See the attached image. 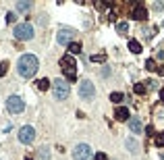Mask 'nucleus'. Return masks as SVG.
<instances>
[{"label": "nucleus", "instance_id": "obj_9", "mask_svg": "<svg viewBox=\"0 0 164 160\" xmlns=\"http://www.w3.org/2000/svg\"><path fill=\"white\" fill-rule=\"evenodd\" d=\"M131 17H133L135 21H144L145 17H148V8L137 2V4H133V13H131Z\"/></svg>", "mask_w": 164, "mask_h": 160}, {"label": "nucleus", "instance_id": "obj_14", "mask_svg": "<svg viewBox=\"0 0 164 160\" xmlns=\"http://www.w3.org/2000/svg\"><path fill=\"white\" fill-rule=\"evenodd\" d=\"M129 50L133 54H139V52H141V44L137 42V40H129Z\"/></svg>", "mask_w": 164, "mask_h": 160}, {"label": "nucleus", "instance_id": "obj_20", "mask_svg": "<svg viewBox=\"0 0 164 160\" xmlns=\"http://www.w3.org/2000/svg\"><path fill=\"white\" fill-rule=\"evenodd\" d=\"M29 8H31V2H17V11L19 13H27Z\"/></svg>", "mask_w": 164, "mask_h": 160}, {"label": "nucleus", "instance_id": "obj_23", "mask_svg": "<svg viewBox=\"0 0 164 160\" xmlns=\"http://www.w3.org/2000/svg\"><path fill=\"white\" fill-rule=\"evenodd\" d=\"M145 69H148V71H156L158 69L156 60H154V58H148V60H145Z\"/></svg>", "mask_w": 164, "mask_h": 160}, {"label": "nucleus", "instance_id": "obj_30", "mask_svg": "<svg viewBox=\"0 0 164 160\" xmlns=\"http://www.w3.org/2000/svg\"><path fill=\"white\" fill-rule=\"evenodd\" d=\"M25 160H33V158H25Z\"/></svg>", "mask_w": 164, "mask_h": 160}, {"label": "nucleus", "instance_id": "obj_15", "mask_svg": "<svg viewBox=\"0 0 164 160\" xmlns=\"http://www.w3.org/2000/svg\"><path fill=\"white\" fill-rule=\"evenodd\" d=\"M38 90H42V91H46L50 87V85H52V81H50V79H46V77H44V79H40V81H38Z\"/></svg>", "mask_w": 164, "mask_h": 160}, {"label": "nucleus", "instance_id": "obj_6", "mask_svg": "<svg viewBox=\"0 0 164 160\" xmlns=\"http://www.w3.org/2000/svg\"><path fill=\"white\" fill-rule=\"evenodd\" d=\"M79 96H81V100H91V98H96V85L91 83L89 79H83L81 83H79Z\"/></svg>", "mask_w": 164, "mask_h": 160}, {"label": "nucleus", "instance_id": "obj_3", "mask_svg": "<svg viewBox=\"0 0 164 160\" xmlns=\"http://www.w3.org/2000/svg\"><path fill=\"white\" fill-rule=\"evenodd\" d=\"M52 90H54V98L56 100H67L69 94H71V87L64 79H54L52 81Z\"/></svg>", "mask_w": 164, "mask_h": 160}, {"label": "nucleus", "instance_id": "obj_31", "mask_svg": "<svg viewBox=\"0 0 164 160\" xmlns=\"http://www.w3.org/2000/svg\"><path fill=\"white\" fill-rule=\"evenodd\" d=\"M162 160H164V154H162Z\"/></svg>", "mask_w": 164, "mask_h": 160}, {"label": "nucleus", "instance_id": "obj_7", "mask_svg": "<svg viewBox=\"0 0 164 160\" xmlns=\"http://www.w3.org/2000/svg\"><path fill=\"white\" fill-rule=\"evenodd\" d=\"M7 108H8V112H13V114H21V112L25 110V102H23L21 96H8Z\"/></svg>", "mask_w": 164, "mask_h": 160}, {"label": "nucleus", "instance_id": "obj_2", "mask_svg": "<svg viewBox=\"0 0 164 160\" xmlns=\"http://www.w3.org/2000/svg\"><path fill=\"white\" fill-rule=\"evenodd\" d=\"M60 67H62V71H64V77H67L71 83H75V81H77V71H75L77 64H75V58H73L71 54H64L60 58Z\"/></svg>", "mask_w": 164, "mask_h": 160}, {"label": "nucleus", "instance_id": "obj_21", "mask_svg": "<svg viewBox=\"0 0 164 160\" xmlns=\"http://www.w3.org/2000/svg\"><path fill=\"white\" fill-rule=\"evenodd\" d=\"M89 60H91V63H106V54H104V52H100V54H91Z\"/></svg>", "mask_w": 164, "mask_h": 160}, {"label": "nucleus", "instance_id": "obj_11", "mask_svg": "<svg viewBox=\"0 0 164 160\" xmlns=\"http://www.w3.org/2000/svg\"><path fill=\"white\" fill-rule=\"evenodd\" d=\"M129 129L133 133H144V125H141V121L137 117H133V118H129Z\"/></svg>", "mask_w": 164, "mask_h": 160}, {"label": "nucleus", "instance_id": "obj_27", "mask_svg": "<svg viewBox=\"0 0 164 160\" xmlns=\"http://www.w3.org/2000/svg\"><path fill=\"white\" fill-rule=\"evenodd\" d=\"M145 135H154V127H152V125L145 127Z\"/></svg>", "mask_w": 164, "mask_h": 160}, {"label": "nucleus", "instance_id": "obj_28", "mask_svg": "<svg viewBox=\"0 0 164 160\" xmlns=\"http://www.w3.org/2000/svg\"><path fill=\"white\" fill-rule=\"evenodd\" d=\"M15 19H17V17H15V13H8V15H7V21H8V23H13Z\"/></svg>", "mask_w": 164, "mask_h": 160}, {"label": "nucleus", "instance_id": "obj_24", "mask_svg": "<svg viewBox=\"0 0 164 160\" xmlns=\"http://www.w3.org/2000/svg\"><path fill=\"white\" fill-rule=\"evenodd\" d=\"M7 71H8V63H7V60H2V63H0V77L7 75Z\"/></svg>", "mask_w": 164, "mask_h": 160}, {"label": "nucleus", "instance_id": "obj_12", "mask_svg": "<svg viewBox=\"0 0 164 160\" xmlns=\"http://www.w3.org/2000/svg\"><path fill=\"white\" fill-rule=\"evenodd\" d=\"M116 121H129V108H125V106H118L114 112Z\"/></svg>", "mask_w": 164, "mask_h": 160}, {"label": "nucleus", "instance_id": "obj_29", "mask_svg": "<svg viewBox=\"0 0 164 160\" xmlns=\"http://www.w3.org/2000/svg\"><path fill=\"white\" fill-rule=\"evenodd\" d=\"M160 100H162V102H164V87H162V90H160Z\"/></svg>", "mask_w": 164, "mask_h": 160}, {"label": "nucleus", "instance_id": "obj_4", "mask_svg": "<svg viewBox=\"0 0 164 160\" xmlns=\"http://www.w3.org/2000/svg\"><path fill=\"white\" fill-rule=\"evenodd\" d=\"M15 38L17 40H21V42H27V40H31L33 38V27L29 25V23H19L17 27H15Z\"/></svg>", "mask_w": 164, "mask_h": 160}, {"label": "nucleus", "instance_id": "obj_17", "mask_svg": "<svg viewBox=\"0 0 164 160\" xmlns=\"http://www.w3.org/2000/svg\"><path fill=\"white\" fill-rule=\"evenodd\" d=\"M116 31H118V33H127V31H129V23L127 21H118L116 23Z\"/></svg>", "mask_w": 164, "mask_h": 160}, {"label": "nucleus", "instance_id": "obj_5", "mask_svg": "<svg viewBox=\"0 0 164 160\" xmlns=\"http://www.w3.org/2000/svg\"><path fill=\"white\" fill-rule=\"evenodd\" d=\"M73 158L75 160H94V152L87 144H77L73 150Z\"/></svg>", "mask_w": 164, "mask_h": 160}, {"label": "nucleus", "instance_id": "obj_19", "mask_svg": "<svg viewBox=\"0 0 164 160\" xmlns=\"http://www.w3.org/2000/svg\"><path fill=\"white\" fill-rule=\"evenodd\" d=\"M123 94H121V91H112V94H110V100H112V102H114V104H121V102H123Z\"/></svg>", "mask_w": 164, "mask_h": 160}, {"label": "nucleus", "instance_id": "obj_16", "mask_svg": "<svg viewBox=\"0 0 164 160\" xmlns=\"http://www.w3.org/2000/svg\"><path fill=\"white\" fill-rule=\"evenodd\" d=\"M38 160H50V150L48 148H40V150H38Z\"/></svg>", "mask_w": 164, "mask_h": 160}, {"label": "nucleus", "instance_id": "obj_10", "mask_svg": "<svg viewBox=\"0 0 164 160\" xmlns=\"http://www.w3.org/2000/svg\"><path fill=\"white\" fill-rule=\"evenodd\" d=\"M56 40H58V44L69 46V44H71V40H73V29H60V31H58V35H56Z\"/></svg>", "mask_w": 164, "mask_h": 160}, {"label": "nucleus", "instance_id": "obj_26", "mask_svg": "<svg viewBox=\"0 0 164 160\" xmlns=\"http://www.w3.org/2000/svg\"><path fill=\"white\" fill-rule=\"evenodd\" d=\"M94 160H108V158H106V154H104V152H98L96 156H94Z\"/></svg>", "mask_w": 164, "mask_h": 160}, {"label": "nucleus", "instance_id": "obj_18", "mask_svg": "<svg viewBox=\"0 0 164 160\" xmlns=\"http://www.w3.org/2000/svg\"><path fill=\"white\" fill-rule=\"evenodd\" d=\"M127 148H129V150H131L133 154H137V152H139V144H137L135 139H127Z\"/></svg>", "mask_w": 164, "mask_h": 160}, {"label": "nucleus", "instance_id": "obj_22", "mask_svg": "<svg viewBox=\"0 0 164 160\" xmlns=\"http://www.w3.org/2000/svg\"><path fill=\"white\" fill-rule=\"evenodd\" d=\"M133 90H135V94L144 96L145 91H148V85H145V83H135V87H133Z\"/></svg>", "mask_w": 164, "mask_h": 160}, {"label": "nucleus", "instance_id": "obj_25", "mask_svg": "<svg viewBox=\"0 0 164 160\" xmlns=\"http://www.w3.org/2000/svg\"><path fill=\"white\" fill-rule=\"evenodd\" d=\"M156 146L164 148V133H158V135H156Z\"/></svg>", "mask_w": 164, "mask_h": 160}, {"label": "nucleus", "instance_id": "obj_8", "mask_svg": "<svg viewBox=\"0 0 164 160\" xmlns=\"http://www.w3.org/2000/svg\"><path fill=\"white\" fill-rule=\"evenodd\" d=\"M35 139V129L31 125H25V127H21V131H19V141L21 144H31Z\"/></svg>", "mask_w": 164, "mask_h": 160}, {"label": "nucleus", "instance_id": "obj_1", "mask_svg": "<svg viewBox=\"0 0 164 160\" xmlns=\"http://www.w3.org/2000/svg\"><path fill=\"white\" fill-rule=\"evenodd\" d=\"M38 67H40V63H38V56H33V54H23L19 58V63H17L19 75L25 77V79H31L38 73Z\"/></svg>", "mask_w": 164, "mask_h": 160}, {"label": "nucleus", "instance_id": "obj_13", "mask_svg": "<svg viewBox=\"0 0 164 160\" xmlns=\"http://www.w3.org/2000/svg\"><path fill=\"white\" fill-rule=\"evenodd\" d=\"M69 54L73 56V54H81V44L79 42H71L69 44Z\"/></svg>", "mask_w": 164, "mask_h": 160}]
</instances>
